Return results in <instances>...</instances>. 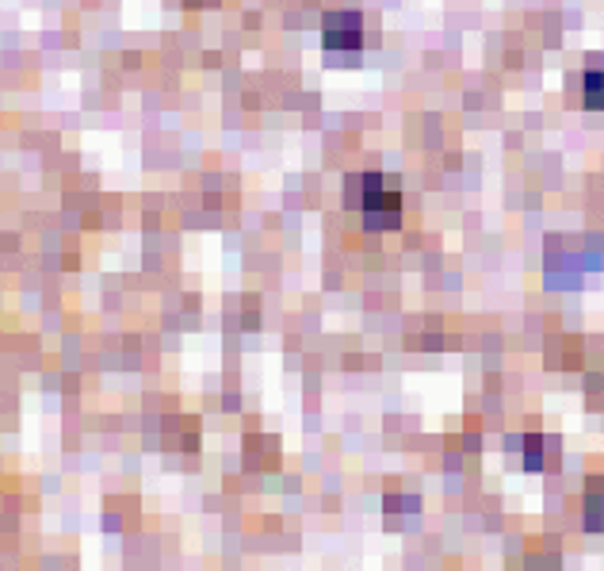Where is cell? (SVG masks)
Instances as JSON below:
<instances>
[{
    "label": "cell",
    "mask_w": 604,
    "mask_h": 571,
    "mask_svg": "<svg viewBox=\"0 0 604 571\" xmlns=\"http://www.w3.org/2000/svg\"><path fill=\"white\" fill-rule=\"evenodd\" d=\"M581 92H586V104L604 112V69H586V81H581Z\"/></svg>",
    "instance_id": "3"
},
{
    "label": "cell",
    "mask_w": 604,
    "mask_h": 571,
    "mask_svg": "<svg viewBox=\"0 0 604 571\" xmlns=\"http://www.w3.org/2000/svg\"><path fill=\"white\" fill-rule=\"evenodd\" d=\"M348 207L363 215L368 230H395L402 223V188L395 177H383V173H356L348 177L345 188Z\"/></svg>",
    "instance_id": "1"
},
{
    "label": "cell",
    "mask_w": 604,
    "mask_h": 571,
    "mask_svg": "<svg viewBox=\"0 0 604 571\" xmlns=\"http://www.w3.org/2000/svg\"><path fill=\"white\" fill-rule=\"evenodd\" d=\"M325 50H360L363 47V20L360 12H330L322 24Z\"/></svg>",
    "instance_id": "2"
}]
</instances>
